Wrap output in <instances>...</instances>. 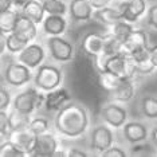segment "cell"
<instances>
[{"instance_id":"5bb4252c","label":"cell","mask_w":157,"mask_h":157,"mask_svg":"<svg viewBox=\"0 0 157 157\" xmlns=\"http://www.w3.org/2000/svg\"><path fill=\"white\" fill-rule=\"evenodd\" d=\"M70 101H71V94H70L69 89L59 86L54 89V90L46 93L44 108L48 112H58L60 108H63Z\"/></svg>"},{"instance_id":"60d3db41","label":"cell","mask_w":157,"mask_h":157,"mask_svg":"<svg viewBox=\"0 0 157 157\" xmlns=\"http://www.w3.org/2000/svg\"><path fill=\"white\" fill-rule=\"evenodd\" d=\"M11 8H15L12 0H0V12L8 11V10H11Z\"/></svg>"},{"instance_id":"f546056e","label":"cell","mask_w":157,"mask_h":157,"mask_svg":"<svg viewBox=\"0 0 157 157\" xmlns=\"http://www.w3.org/2000/svg\"><path fill=\"white\" fill-rule=\"evenodd\" d=\"M42 2H43L46 13L63 16H66L69 13V6L63 0H42Z\"/></svg>"},{"instance_id":"52a82bcc","label":"cell","mask_w":157,"mask_h":157,"mask_svg":"<svg viewBox=\"0 0 157 157\" xmlns=\"http://www.w3.org/2000/svg\"><path fill=\"white\" fill-rule=\"evenodd\" d=\"M99 117L102 122L108 124L113 129H122V126L128 122V110L121 102L112 101L101 108Z\"/></svg>"},{"instance_id":"ffe728a7","label":"cell","mask_w":157,"mask_h":157,"mask_svg":"<svg viewBox=\"0 0 157 157\" xmlns=\"http://www.w3.org/2000/svg\"><path fill=\"white\" fill-rule=\"evenodd\" d=\"M134 94L136 86L133 83V79H125L116 90L110 93V99L121 103H128L134 98Z\"/></svg>"},{"instance_id":"d6986e66","label":"cell","mask_w":157,"mask_h":157,"mask_svg":"<svg viewBox=\"0 0 157 157\" xmlns=\"http://www.w3.org/2000/svg\"><path fill=\"white\" fill-rule=\"evenodd\" d=\"M20 11L26 16L30 17V19H33L38 26H42L46 15H47L42 0H30V2H27L26 4L22 7Z\"/></svg>"},{"instance_id":"d4e9b609","label":"cell","mask_w":157,"mask_h":157,"mask_svg":"<svg viewBox=\"0 0 157 157\" xmlns=\"http://www.w3.org/2000/svg\"><path fill=\"white\" fill-rule=\"evenodd\" d=\"M140 112L148 120H157V97L146 94L140 101Z\"/></svg>"},{"instance_id":"f35d334b","label":"cell","mask_w":157,"mask_h":157,"mask_svg":"<svg viewBox=\"0 0 157 157\" xmlns=\"http://www.w3.org/2000/svg\"><path fill=\"white\" fill-rule=\"evenodd\" d=\"M89 156L85 151H82L81 148H70L67 151V157H86Z\"/></svg>"},{"instance_id":"d6a6232c","label":"cell","mask_w":157,"mask_h":157,"mask_svg":"<svg viewBox=\"0 0 157 157\" xmlns=\"http://www.w3.org/2000/svg\"><path fill=\"white\" fill-rule=\"evenodd\" d=\"M155 146L146 144V141L144 142H138V144H133L130 146V156H155Z\"/></svg>"},{"instance_id":"d590c367","label":"cell","mask_w":157,"mask_h":157,"mask_svg":"<svg viewBox=\"0 0 157 157\" xmlns=\"http://www.w3.org/2000/svg\"><path fill=\"white\" fill-rule=\"evenodd\" d=\"M101 156H103V157H126L128 153L125 149L121 148V146L113 145V146H110L108 151L103 152Z\"/></svg>"},{"instance_id":"277c9868","label":"cell","mask_w":157,"mask_h":157,"mask_svg":"<svg viewBox=\"0 0 157 157\" xmlns=\"http://www.w3.org/2000/svg\"><path fill=\"white\" fill-rule=\"evenodd\" d=\"M63 73L54 65H40L34 75V85L39 90L47 93L62 86Z\"/></svg>"},{"instance_id":"b9f144b4","label":"cell","mask_w":157,"mask_h":157,"mask_svg":"<svg viewBox=\"0 0 157 157\" xmlns=\"http://www.w3.org/2000/svg\"><path fill=\"white\" fill-rule=\"evenodd\" d=\"M7 51V34L0 31V52L4 54Z\"/></svg>"},{"instance_id":"ee69618b","label":"cell","mask_w":157,"mask_h":157,"mask_svg":"<svg viewBox=\"0 0 157 157\" xmlns=\"http://www.w3.org/2000/svg\"><path fill=\"white\" fill-rule=\"evenodd\" d=\"M151 62L153 63V66H155L157 70V44L151 47Z\"/></svg>"},{"instance_id":"9c48e42d","label":"cell","mask_w":157,"mask_h":157,"mask_svg":"<svg viewBox=\"0 0 157 157\" xmlns=\"http://www.w3.org/2000/svg\"><path fill=\"white\" fill-rule=\"evenodd\" d=\"M46 58V51L43 46L39 43H28L22 51L17 54V60L28 66L31 70L38 69Z\"/></svg>"},{"instance_id":"836d02e7","label":"cell","mask_w":157,"mask_h":157,"mask_svg":"<svg viewBox=\"0 0 157 157\" xmlns=\"http://www.w3.org/2000/svg\"><path fill=\"white\" fill-rule=\"evenodd\" d=\"M11 134H12V130L8 122V112L7 110H2V113H0V136H2V141L10 140Z\"/></svg>"},{"instance_id":"7402d4cb","label":"cell","mask_w":157,"mask_h":157,"mask_svg":"<svg viewBox=\"0 0 157 157\" xmlns=\"http://www.w3.org/2000/svg\"><path fill=\"white\" fill-rule=\"evenodd\" d=\"M94 19L98 20L101 24L106 27H112L114 26L117 22L120 20H124V16L121 15L118 11H116L112 7L106 6L103 8H99V10H95L94 11Z\"/></svg>"},{"instance_id":"83f0119b","label":"cell","mask_w":157,"mask_h":157,"mask_svg":"<svg viewBox=\"0 0 157 157\" xmlns=\"http://www.w3.org/2000/svg\"><path fill=\"white\" fill-rule=\"evenodd\" d=\"M134 30V26L133 23H129L126 20H120L117 22L114 26L110 27V34L114 35L117 39H120L121 42H124L128 39V36L132 34V31Z\"/></svg>"},{"instance_id":"4fadbf2b","label":"cell","mask_w":157,"mask_h":157,"mask_svg":"<svg viewBox=\"0 0 157 157\" xmlns=\"http://www.w3.org/2000/svg\"><path fill=\"white\" fill-rule=\"evenodd\" d=\"M148 47H149L148 33L145 30H142V28H134L124 43V54L130 55L133 52H137L140 50Z\"/></svg>"},{"instance_id":"6da1fadb","label":"cell","mask_w":157,"mask_h":157,"mask_svg":"<svg viewBox=\"0 0 157 157\" xmlns=\"http://www.w3.org/2000/svg\"><path fill=\"white\" fill-rule=\"evenodd\" d=\"M90 114L86 106L81 102L70 101L56 112L54 117L55 130L65 138L82 137L89 129Z\"/></svg>"},{"instance_id":"44dd1931","label":"cell","mask_w":157,"mask_h":157,"mask_svg":"<svg viewBox=\"0 0 157 157\" xmlns=\"http://www.w3.org/2000/svg\"><path fill=\"white\" fill-rule=\"evenodd\" d=\"M11 140L16 142L27 153V156H31V152H33L35 146V141H36V134H34L30 129H23V130L12 132Z\"/></svg>"},{"instance_id":"2e32d148","label":"cell","mask_w":157,"mask_h":157,"mask_svg":"<svg viewBox=\"0 0 157 157\" xmlns=\"http://www.w3.org/2000/svg\"><path fill=\"white\" fill-rule=\"evenodd\" d=\"M67 30V20L63 15H51L47 13L42 23V31L47 36L63 35Z\"/></svg>"},{"instance_id":"4316f807","label":"cell","mask_w":157,"mask_h":157,"mask_svg":"<svg viewBox=\"0 0 157 157\" xmlns=\"http://www.w3.org/2000/svg\"><path fill=\"white\" fill-rule=\"evenodd\" d=\"M105 56H112L117 54H124V42H121L120 39H117L114 35L108 34L105 40V47H103V52Z\"/></svg>"},{"instance_id":"1f68e13d","label":"cell","mask_w":157,"mask_h":157,"mask_svg":"<svg viewBox=\"0 0 157 157\" xmlns=\"http://www.w3.org/2000/svg\"><path fill=\"white\" fill-rule=\"evenodd\" d=\"M28 129L36 136L47 133L48 129H50V122H48L47 118H44V117H35V118L31 120Z\"/></svg>"},{"instance_id":"7a4b0ae2","label":"cell","mask_w":157,"mask_h":157,"mask_svg":"<svg viewBox=\"0 0 157 157\" xmlns=\"http://www.w3.org/2000/svg\"><path fill=\"white\" fill-rule=\"evenodd\" d=\"M95 67L98 71H109L125 79H134L138 74L134 63L126 54H117L112 56L101 54L95 56Z\"/></svg>"},{"instance_id":"74e56055","label":"cell","mask_w":157,"mask_h":157,"mask_svg":"<svg viewBox=\"0 0 157 157\" xmlns=\"http://www.w3.org/2000/svg\"><path fill=\"white\" fill-rule=\"evenodd\" d=\"M126 6H128V0H110V3H109V7H112L116 11H118L122 16H124L125 10H126Z\"/></svg>"},{"instance_id":"30bf717a","label":"cell","mask_w":157,"mask_h":157,"mask_svg":"<svg viewBox=\"0 0 157 157\" xmlns=\"http://www.w3.org/2000/svg\"><path fill=\"white\" fill-rule=\"evenodd\" d=\"M58 151V140L52 133H43L36 136L35 146L31 152L33 157H54Z\"/></svg>"},{"instance_id":"3957f363","label":"cell","mask_w":157,"mask_h":157,"mask_svg":"<svg viewBox=\"0 0 157 157\" xmlns=\"http://www.w3.org/2000/svg\"><path fill=\"white\" fill-rule=\"evenodd\" d=\"M44 102H46L44 91L39 90L36 86H34L16 94V97L12 101V108L19 110V112L33 114L35 110L43 108Z\"/></svg>"},{"instance_id":"7bdbcfd3","label":"cell","mask_w":157,"mask_h":157,"mask_svg":"<svg viewBox=\"0 0 157 157\" xmlns=\"http://www.w3.org/2000/svg\"><path fill=\"white\" fill-rule=\"evenodd\" d=\"M149 140H151V144L155 146V149L157 151V126H155L151 130V134H149Z\"/></svg>"},{"instance_id":"8d00e7d4","label":"cell","mask_w":157,"mask_h":157,"mask_svg":"<svg viewBox=\"0 0 157 157\" xmlns=\"http://www.w3.org/2000/svg\"><path fill=\"white\" fill-rule=\"evenodd\" d=\"M10 105H11V93L4 86H2V89H0V109L8 110Z\"/></svg>"},{"instance_id":"9a60e30c","label":"cell","mask_w":157,"mask_h":157,"mask_svg":"<svg viewBox=\"0 0 157 157\" xmlns=\"http://www.w3.org/2000/svg\"><path fill=\"white\" fill-rule=\"evenodd\" d=\"M105 40H106V35H102L98 33H87L82 38L81 46L85 54L95 58V56L101 55L103 52Z\"/></svg>"},{"instance_id":"ba28073f","label":"cell","mask_w":157,"mask_h":157,"mask_svg":"<svg viewBox=\"0 0 157 157\" xmlns=\"http://www.w3.org/2000/svg\"><path fill=\"white\" fill-rule=\"evenodd\" d=\"M114 145V132L108 124H99L90 132V148L93 151L102 153Z\"/></svg>"},{"instance_id":"7c38bea8","label":"cell","mask_w":157,"mask_h":157,"mask_svg":"<svg viewBox=\"0 0 157 157\" xmlns=\"http://www.w3.org/2000/svg\"><path fill=\"white\" fill-rule=\"evenodd\" d=\"M151 132L148 130V126L140 121H128L122 126V136L125 141L129 144H138L144 142L149 138Z\"/></svg>"},{"instance_id":"484cf974","label":"cell","mask_w":157,"mask_h":157,"mask_svg":"<svg viewBox=\"0 0 157 157\" xmlns=\"http://www.w3.org/2000/svg\"><path fill=\"white\" fill-rule=\"evenodd\" d=\"M20 11L17 8H11L8 11L0 12V31L6 34H10L13 31V28L16 26L17 17H19Z\"/></svg>"},{"instance_id":"4dcf8cb0","label":"cell","mask_w":157,"mask_h":157,"mask_svg":"<svg viewBox=\"0 0 157 157\" xmlns=\"http://www.w3.org/2000/svg\"><path fill=\"white\" fill-rule=\"evenodd\" d=\"M27 44H28V42L22 39L15 33L7 34V52H10V54H16L17 55Z\"/></svg>"},{"instance_id":"ab89813d","label":"cell","mask_w":157,"mask_h":157,"mask_svg":"<svg viewBox=\"0 0 157 157\" xmlns=\"http://www.w3.org/2000/svg\"><path fill=\"white\" fill-rule=\"evenodd\" d=\"M91 3V6L94 7V10H99V8H103V7L109 6L110 0H89Z\"/></svg>"},{"instance_id":"f6af8a7d","label":"cell","mask_w":157,"mask_h":157,"mask_svg":"<svg viewBox=\"0 0 157 157\" xmlns=\"http://www.w3.org/2000/svg\"><path fill=\"white\" fill-rule=\"evenodd\" d=\"M12 2H13V7H15V8L22 10V7L26 4L27 2H30V0H12Z\"/></svg>"},{"instance_id":"8fae6325","label":"cell","mask_w":157,"mask_h":157,"mask_svg":"<svg viewBox=\"0 0 157 157\" xmlns=\"http://www.w3.org/2000/svg\"><path fill=\"white\" fill-rule=\"evenodd\" d=\"M94 7L89 0H70L69 16L74 23L89 22L94 17Z\"/></svg>"},{"instance_id":"e0dca14e","label":"cell","mask_w":157,"mask_h":157,"mask_svg":"<svg viewBox=\"0 0 157 157\" xmlns=\"http://www.w3.org/2000/svg\"><path fill=\"white\" fill-rule=\"evenodd\" d=\"M12 33H15L16 35H19L22 39H24V40H27L28 43H30V42H33L38 35V24L20 11L19 17H17V22H16V26L13 28Z\"/></svg>"},{"instance_id":"603a6c76","label":"cell","mask_w":157,"mask_h":157,"mask_svg":"<svg viewBox=\"0 0 157 157\" xmlns=\"http://www.w3.org/2000/svg\"><path fill=\"white\" fill-rule=\"evenodd\" d=\"M31 114L19 112V110L13 109L8 113V122L11 126L12 132H17V130H23V129H28L31 122Z\"/></svg>"},{"instance_id":"5b68a950","label":"cell","mask_w":157,"mask_h":157,"mask_svg":"<svg viewBox=\"0 0 157 157\" xmlns=\"http://www.w3.org/2000/svg\"><path fill=\"white\" fill-rule=\"evenodd\" d=\"M48 54L52 60L59 63H67L73 60L74 54H75V48L74 44L71 43L69 39H66L63 35L58 36H48L46 40Z\"/></svg>"},{"instance_id":"8992f818","label":"cell","mask_w":157,"mask_h":157,"mask_svg":"<svg viewBox=\"0 0 157 157\" xmlns=\"http://www.w3.org/2000/svg\"><path fill=\"white\" fill-rule=\"evenodd\" d=\"M3 79L10 86L22 87L31 82L33 73L28 66L16 60V62H10L8 65H6L3 70Z\"/></svg>"},{"instance_id":"f1b7e54d","label":"cell","mask_w":157,"mask_h":157,"mask_svg":"<svg viewBox=\"0 0 157 157\" xmlns=\"http://www.w3.org/2000/svg\"><path fill=\"white\" fill-rule=\"evenodd\" d=\"M0 156L2 157H24V156H27V153L16 142H13L10 138V140L2 141V145H0Z\"/></svg>"},{"instance_id":"e575fe53","label":"cell","mask_w":157,"mask_h":157,"mask_svg":"<svg viewBox=\"0 0 157 157\" xmlns=\"http://www.w3.org/2000/svg\"><path fill=\"white\" fill-rule=\"evenodd\" d=\"M145 20L149 28L157 31V3H153L148 7V11L145 15Z\"/></svg>"},{"instance_id":"ac0fdd59","label":"cell","mask_w":157,"mask_h":157,"mask_svg":"<svg viewBox=\"0 0 157 157\" xmlns=\"http://www.w3.org/2000/svg\"><path fill=\"white\" fill-rule=\"evenodd\" d=\"M148 11V3L146 0H128L126 10L124 12V20L129 23H136L146 15Z\"/></svg>"},{"instance_id":"cb8c5ba5","label":"cell","mask_w":157,"mask_h":157,"mask_svg":"<svg viewBox=\"0 0 157 157\" xmlns=\"http://www.w3.org/2000/svg\"><path fill=\"white\" fill-rule=\"evenodd\" d=\"M125 81V78H121L116 74H112L109 71H98V83L103 90L108 93L114 91L121 83Z\"/></svg>"}]
</instances>
